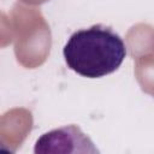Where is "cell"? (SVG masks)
<instances>
[{
    "label": "cell",
    "mask_w": 154,
    "mask_h": 154,
    "mask_svg": "<svg viewBox=\"0 0 154 154\" xmlns=\"http://www.w3.org/2000/svg\"><path fill=\"white\" fill-rule=\"evenodd\" d=\"M64 59L72 71L99 78L114 72L126 57V46L111 28L101 24L73 32L63 49Z\"/></svg>",
    "instance_id": "1"
},
{
    "label": "cell",
    "mask_w": 154,
    "mask_h": 154,
    "mask_svg": "<svg viewBox=\"0 0 154 154\" xmlns=\"http://www.w3.org/2000/svg\"><path fill=\"white\" fill-rule=\"evenodd\" d=\"M34 152L38 153H75L97 152L90 138L76 125H69L43 134L35 144Z\"/></svg>",
    "instance_id": "2"
}]
</instances>
